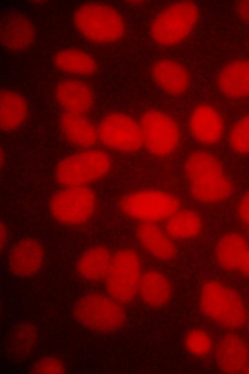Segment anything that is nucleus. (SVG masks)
Returning <instances> with one entry per match:
<instances>
[{
    "label": "nucleus",
    "mask_w": 249,
    "mask_h": 374,
    "mask_svg": "<svg viewBox=\"0 0 249 374\" xmlns=\"http://www.w3.org/2000/svg\"><path fill=\"white\" fill-rule=\"evenodd\" d=\"M182 169L189 194L197 203L222 205L234 194L235 183L222 160L213 152H190L183 160Z\"/></svg>",
    "instance_id": "1"
},
{
    "label": "nucleus",
    "mask_w": 249,
    "mask_h": 374,
    "mask_svg": "<svg viewBox=\"0 0 249 374\" xmlns=\"http://www.w3.org/2000/svg\"><path fill=\"white\" fill-rule=\"evenodd\" d=\"M76 33L88 44L101 45L121 41L125 35V24L115 6L101 2L78 4L72 13Z\"/></svg>",
    "instance_id": "2"
},
{
    "label": "nucleus",
    "mask_w": 249,
    "mask_h": 374,
    "mask_svg": "<svg viewBox=\"0 0 249 374\" xmlns=\"http://www.w3.org/2000/svg\"><path fill=\"white\" fill-rule=\"evenodd\" d=\"M198 301L201 314L216 326L231 330L247 323V313L240 294L224 280L210 279L203 281Z\"/></svg>",
    "instance_id": "3"
},
{
    "label": "nucleus",
    "mask_w": 249,
    "mask_h": 374,
    "mask_svg": "<svg viewBox=\"0 0 249 374\" xmlns=\"http://www.w3.org/2000/svg\"><path fill=\"white\" fill-rule=\"evenodd\" d=\"M112 168V159L104 149H79L56 162L54 179L60 187L92 186L109 176Z\"/></svg>",
    "instance_id": "4"
},
{
    "label": "nucleus",
    "mask_w": 249,
    "mask_h": 374,
    "mask_svg": "<svg viewBox=\"0 0 249 374\" xmlns=\"http://www.w3.org/2000/svg\"><path fill=\"white\" fill-rule=\"evenodd\" d=\"M99 199L92 186H78L60 187L50 195L49 214L62 227L87 225L97 217Z\"/></svg>",
    "instance_id": "5"
},
{
    "label": "nucleus",
    "mask_w": 249,
    "mask_h": 374,
    "mask_svg": "<svg viewBox=\"0 0 249 374\" xmlns=\"http://www.w3.org/2000/svg\"><path fill=\"white\" fill-rule=\"evenodd\" d=\"M200 11L192 0H177L161 8L150 25L153 42L163 47H172L186 40L196 27Z\"/></svg>",
    "instance_id": "6"
},
{
    "label": "nucleus",
    "mask_w": 249,
    "mask_h": 374,
    "mask_svg": "<svg viewBox=\"0 0 249 374\" xmlns=\"http://www.w3.org/2000/svg\"><path fill=\"white\" fill-rule=\"evenodd\" d=\"M73 314L81 325L97 333L115 332L127 322L125 304L106 292L83 294L73 306Z\"/></svg>",
    "instance_id": "7"
},
{
    "label": "nucleus",
    "mask_w": 249,
    "mask_h": 374,
    "mask_svg": "<svg viewBox=\"0 0 249 374\" xmlns=\"http://www.w3.org/2000/svg\"><path fill=\"white\" fill-rule=\"evenodd\" d=\"M176 195L164 190L143 188L130 191L118 202L120 212L138 223L165 222L181 208Z\"/></svg>",
    "instance_id": "8"
},
{
    "label": "nucleus",
    "mask_w": 249,
    "mask_h": 374,
    "mask_svg": "<svg viewBox=\"0 0 249 374\" xmlns=\"http://www.w3.org/2000/svg\"><path fill=\"white\" fill-rule=\"evenodd\" d=\"M143 272L141 258L135 249H117L112 252L104 281L106 292L125 305L133 303L138 297Z\"/></svg>",
    "instance_id": "9"
},
{
    "label": "nucleus",
    "mask_w": 249,
    "mask_h": 374,
    "mask_svg": "<svg viewBox=\"0 0 249 374\" xmlns=\"http://www.w3.org/2000/svg\"><path fill=\"white\" fill-rule=\"evenodd\" d=\"M144 147L157 157L172 155L178 148L181 139L180 126L168 112L155 108L143 112L138 120Z\"/></svg>",
    "instance_id": "10"
},
{
    "label": "nucleus",
    "mask_w": 249,
    "mask_h": 374,
    "mask_svg": "<svg viewBox=\"0 0 249 374\" xmlns=\"http://www.w3.org/2000/svg\"><path fill=\"white\" fill-rule=\"evenodd\" d=\"M97 126L98 142L106 148L132 153L144 147L139 121L128 114L108 112L100 119Z\"/></svg>",
    "instance_id": "11"
},
{
    "label": "nucleus",
    "mask_w": 249,
    "mask_h": 374,
    "mask_svg": "<svg viewBox=\"0 0 249 374\" xmlns=\"http://www.w3.org/2000/svg\"><path fill=\"white\" fill-rule=\"evenodd\" d=\"M190 135L197 143L207 146L220 143L225 132L224 117L219 108L208 102L195 104L188 118Z\"/></svg>",
    "instance_id": "12"
},
{
    "label": "nucleus",
    "mask_w": 249,
    "mask_h": 374,
    "mask_svg": "<svg viewBox=\"0 0 249 374\" xmlns=\"http://www.w3.org/2000/svg\"><path fill=\"white\" fill-rule=\"evenodd\" d=\"M0 28L1 46L9 53L25 52L37 44L36 25L20 11L11 10L2 13Z\"/></svg>",
    "instance_id": "13"
},
{
    "label": "nucleus",
    "mask_w": 249,
    "mask_h": 374,
    "mask_svg": "<svg viewBox=\"0 0 249 374\" xmlns=\"http://www.w3.org/2000/svg\"><path fill=\"white\" fill-rule=\"evenodd\" d=\"M215 85L220 94L229 101H249V56L224 62L218 70Z\"/></svg>",
    "instance_id": "14"
},
{
    "label": "nucleus",
    "mask_w": 249,
    "mask_h": 374,
    "mask_svg": "<svg viewBox=\"0 0 249 374\" xmlns=\"http://www.w3.org/2000/svg\"><path fill=\"white\" fill-rule=\"evenodd\" d=\"M46 263V249L39 239L23 237L12 246L9 253L8 266L12 275L30 278L38 275Z\"/></svg>",
    "instance_id": "15"
},
{
    "label": "nucleus",
    "mask_w": 249,
    "mask_h": 374,
    "mask_svg": "<svg viewBox=\"0 0 249 374\" xmlns=\"http://www.w3.org/2000/svg\"><path fill=\"white\" fill-rule=\"evenodd\" d=\"M56 103L63 111L91 114L95 105L94 88L87 80L67 76L54 89Z\"/></svg>",
    "instance_id": "16"
},
{
    "label": "nucleus",
    "mask_w": 249,
    "mask_h": 374,
    "mask_svg": "<svg viewBox=\"0 0 249 374\" xmlns=\"http://www.w3.org/2000/svg\"><path fill=\"white\" fill-rule=\"evenodd\" d=\"M150 73L157 88L168 95H184L191 87L190 71L185 65L175 60H158L151 67Z\"/></svg>",
    "instance_id": "17"
},
{
    "label": "nucleus",
    "mask_w": 249,
    "mask_h": 374,
    "mask_svg": "<svg viewBox=\"0 0 249 374\" xmlns=\"http://www.w3.org/2000/svg\"><path fill=\"white\" fill-rule=\"evenodd\" d=\"M58 124L64 139L74 147H94L99 143L97 124L91 114L62 110Z\"/></svg>",
    "instance_id": "18"
},
{
    "label": "nucleus",
    "mask_w": 249,
    "mask_h": 374,
    "mask_svg": "<svg viewBox=\"0 0 249 374\" xmlns=\"http://www.w3.org/2000/svg\"><path fill=\"white\" fill-rule=\"evenodd\" d=\"M53 64L63 75L86 80L95 78L100 70L98 60L93 54L77 47L58 50L53 56Z\"/></svg>",
    "instance_id": "19"
},
{
    "label": "nucleus",
    "mask_w": 249,
    "mask_h": 374,
    "mask_svg": "<svg viewBox=\"0 0 249 374\" xmlns=\"http://www.w3.org/2000/svg\"><path fill=\"white\" fill-rule=\"evenodd\" d=\"M249 249V242L243 234L237 231H227L216 241L214 259L222 271L239 274Z\"/></svg>",
    "instance_id": "20"
},
{
    "label": "nucleus",
    "mask_w": 249,
    "mask_h": 374,
    "mask_svg": "<svg viewBox=\"0 0 249 374\" xmlns=\"http://www.w3.org/2000/svg\"><path fill=\"white\" fill-rule=\"evenodd\" d=\"M134 234L141 249L156 260L167 262L176 257V245L159 223H138Z\"/></svg>",
    "instance_id": "21"
},
{
    "label": "nucleus",
    "mask_w": 249,
    "mask_h": 374,
    "mask_svg": "<svg viewBox=\"0 0 249 374\" xmlns=\"http://www.w3.org/2000/svg\"><path fill=\"white\" fill-rule=\"evenodd\" d=\"M216 345L213 350L217 367L228 374L246 373L249 367V349L245 341L230 333L222 336Z\"/></svg>",
    "instance_id": "22"
},
{
    "label": "nucleus",
    "mask_w": 249,
    "mask_h": 374,
    "mask_svg": "<svg viewBox=\"0 0 249 374\" xmlns=\"http://www.w3.org/2000/svg\"><path fill=\"white\" fill-rule=\"evenodd\" d=\"M173 290L172 281L166 275L158 270H147L141 277L138 297L150 309H162L171 301Z\"/></svg>",
    "instance_id": "23"
},
{
    "label": "nucleus",
    "mask_w": 249,
    "mask_h": 374,
    "mask_svg": "<svg viewBox=\"0 0 249 374\" xmlns=\"http://www.w3.org/2000/svg\"><path fill=\"white\" fill-rule=\"evenodd\" d=\"M112 252L108 247L102 245L84 248L76 263L77 275L88 282H104L109 270Z\"/></svg>",
    "instance_id": "24"
},
{
    "label": "nucleus",
    "mask_w": 249,
    "mask_h": 374,
    "mask_svg": "<svg viewBox=\"0 0 249 374\" xmlns=\"http://www.w3.org/2000/svg\"><path fill=\"white\" fill-rule=\"evenodd\" d=\"M29 103L25 96L9 88L0 92V127L10 133L18 131L27 121Z\"/></svg>",
    "instance_id": "25"
},
{
    "label": "nucleus",
    "mask_w": 249,
    "mask_h": 374,
    "mask_svg": "<svg viewBox=\"0 0 249 374\" xmlns=\"http://www.w3.org/2000/svg\"><path fill=\"white\" fill-rule=\"evenodd\" d=\"M164 223V228L173 240L198 238L204 231L202 216L191 209L181 208Z\"/></svg>",
    "instance_id": "26"
},
{
    "label": "nucleus",
    "mask_w": 249,
    "mask_h": 374,
    "mask_svg": "<svg viewBox=\"0 0 249 374\" xmlns=\"http://www.w3.org/2000/svg\"><path fill=\"white\" fill-rule=\"evenodd\" d=\"M183 345L186 353L199 358L208 357L214 348L211 334L199 328H190L185 332Z\"/></svg>",
    "instance_id": "27"
},
{
    "label": "nucleus",
    "mask_w": 249,
    "mask_h": 374,
    "mask_svg": "<svg viewBox=\"0 0 249 374\" xmlns=\"http://www.w3.org/2000/svg\"><path fill=\"white\" fill-rule=\"evenodd\" d=\"M229 147L235 153L249 155V112L240 116L228 134Z\"/></svg>",
    "instance_id": "28"
},
{
    "label": "nucleus",
    "mask_w": 249,
    "mask_h": 374,
    "mask_svg": "<svg viewBox=\"0 0 249 374\" xmlns=\"http://www.w3.org/2000/svg\"><path fill=\"white\" fill-rule=\"evenodd\" d=\"M31 370V374H64L67 370V366L59 357L51 356L36 361Z\"/></svg>",
    "instance_id": "29"
},
{
    "label": "nucleus",
    "mask_w": 249,
    "mask_h": 374,
    "mask_svg": "<svg viewBox=\"0 0 249 374\" xmlns=\"http://www.w3.org/2000/svg\"><path fill=\"white\" fill-rule=\"evenodd\" d=\"M235 209L239 223L244 229L249 231V189L239 195Z\"/></svg>",
    "instance_id": "30"
},
{
    "label": "nucleus",
    "mask_w": 249,
    "mask_h": 374,
    "mask_svg": "<svg viewBox=\"0 0 249 374\" xmlns=\"http://www.w3.org/2000/svg\"><path fill=\"white\" fill-rule=\"evenodd\" d=\"M238 19L242 23L249 24V0H240L236 6Z\"/></svg>",
    "instance_id": "31"
},
{
    "label": "nucleus",
    "mask_w": 249,
    "mask_h": 374,
    "mask_svg": "<svg viewBox=\"0 0 249 374\" xmlns=\"http://www.w3.org/2000/svg\"><path fill=\"white\" fill-rule=\"evenodd\" d=\"M0 248L1 251H2L7 243V229L5 224L3 222H0Z\"/></svg>",
    "instance_id": "32"
}]
</instances>
